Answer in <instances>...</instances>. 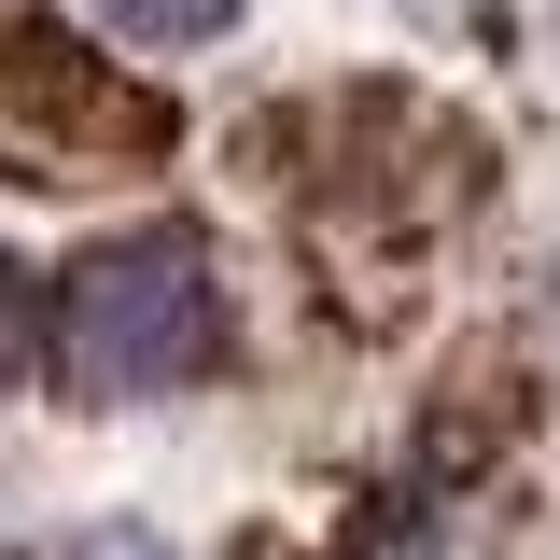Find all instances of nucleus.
<instances>
[{"instance_id": "39448f33", "label": "nucleus", "mask_w": 560, "mask_h": 560, "mask_svg": "<svg viewBox=\"0 0 560 560\" xmlns=\"http://www.w3.org/2000/svg\"><path fill=\"white\" fill-rule=\"evenodd\" d=\"M378 560H448V547H378Z\"/></svg>"}, {"instance_id": "7ed1b4c3", "label": "nucleus", "mask_w": 560, "mask_h": 560, "mask_svg": "<svg viewBox=\"0 0 560 560\" xmlns=\"http://www.w3.org/2000/svg\"><path fill=\"white\" fill-rule=\"evenodd\" d=\"M113 14V43H140V57H197V43H224L253 0H98Z\"/></svg>"}, {"instance_id": "f257e3e1", "label": "nucleus", "mask_w": 560, "mask_h": 560, "mask_svg": "<svg viewBox=\"0 0 560 560\" xmlns=\"http://www.w3.org/2000/svg\"><path fill=\"white\" fill-rule=\"evenodd\" d=\"M28 323H43L57 393H84V407H154V393H197L210 364H224V267H210L197 224H127V238L70 253Z\"/></svg>"}, {"instance_id": "423d86ee", "label": "nucleus", "mask_w": 560, "mask_h": 560, "mask_svg": "<svg viewBox=\"0 0 560 560\" xmlns=\"http://www.w3.org/2000/svg\"><path fill=\"white\" fill-rule=\"evenodd\" d=\"M113 560H140V547H113Z\"/></svg>"}, {"instance_id": "f03ea898", "label": "nucleus", "mask_w": 560, "mask_h": 560, "mask_svg": "<svg viewBox=\"0 0 560 560\" xmlns=\"http://www.w3.org/2000/svg\"><path fill=\"white\" fill-rule=\"evenodd\" d=\"M0 113H14L28 154H113V168H154L183 140V113L140 70H113V43H84L70 14H14L0 28Z\"/></svg>"}, {"instance_id": "20e7f679", "label": "nucleus", "mask_w": 560, "mask_h": 560, "mask_svg": "<svg viewBox=\"0 0 560 560\" xmlns=\"http://www.w3.org/2000/svg\"><path fill=\"white\" fill-rule=\"evenodd\" d=\"M420 28H448V43H518V0H393Z\"/></svg>"}]
</instances>
